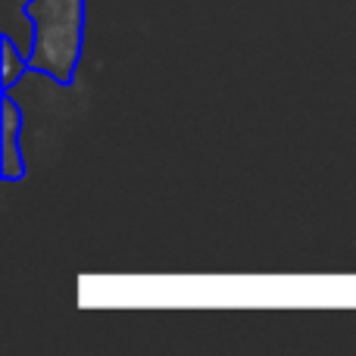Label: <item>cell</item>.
I'll return each mask as SVG.
<instances>
[{
    "label": "cell",
    "instance_id": "6da1fadb",
    "mask_svg": "<svg viewBox=\"0 0 356 356\" xmlns=\"http://www.w3.org/2000/svg\"><path fill=\"white\" fill-rule=\"evenodd\" d=\"M29 16L38 22L35 63L44 72H54L60 81L69 79V69L79 60L81 41V6L79 0H31Z\"/></svg>",
    "mask_w": 356,
    "mask_h": 356
},
{
    "label": "cell",
    "instance_id": "7a4b0ae2",
    "mask_svg": "<svg viewBox=\"0 0 356 356\" xmlns=\"http://www.w3.org/2000/svg\"><path fill=\"white\" fill-rule=\"evenodd\" d=\"M3 141H6V175H19L16 150H13V144H16V110H13L10 100H6V131H3Z\"/></svg>",
    "mask_w": 356,
    "mask_h": 356
},
{
    "label": "cell",
    "instance_id": "3957f363",
    "mask_svg": "<svg viewBox=\"0 0 356 356\" xmlns=\"http://www.w3.org/2000/svg\"><path fill=\"white\" fill-rule=\"evenodd\" d=\"M3 63H6V85H13L16 81V69H19V60H16V47H13V41H3Z\"/></svg>",
    "mask_w": 356,
    "mask_h": 356
}]
</instances>
